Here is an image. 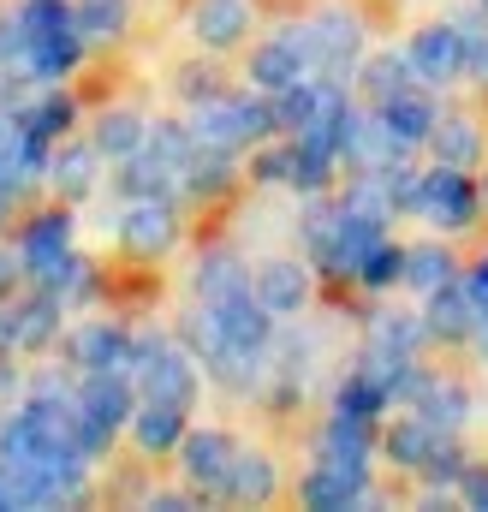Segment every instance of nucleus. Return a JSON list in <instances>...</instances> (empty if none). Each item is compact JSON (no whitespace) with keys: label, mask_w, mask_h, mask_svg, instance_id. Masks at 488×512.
I'll list each match as a JSON object with an SVG mask.
<instances>
[{"label":"nucleus","mask_w":488,"mask_h":512,"mask_svg":"<svg viewBox=\"0 0 488 512\" xmlns=\"http://www.w3.org/2000/svg\"><path fill=\"white\" fill-rule=\"evenodd\" d=\"M250 173H256L262 185H292V143H280V149H262Z\"/></svg>","instance_id":"c756f323"},{"label":"nucleus","mask_w":488,"mask_h":512,"mask_svg":"<svg viewBox=\"0 0 488 512\" xmlns=\"http://www.w3.org/2000/svg\"><path fill=\"white\" fill-rule=\"evenodd\" d=\"M42 167H48V137H36L18 114L12 120L0 114V185L6 191H24Z\"/></svg>","instance_id":"f8f14e48"},{"label":"nucleus","mask_w":488,"mask_h":512,"mask_svg":"<svg viewBox=\"0 0 488 512\" xmlns=\"http://www.w3.org/2000/svg\"><path fill=\"white\" fill-rule=\"evenodd\" d=\"M233 292H250V274L239 268V256L215 251L197 262V298L203 304H215V298H233Z\"/></svg>","instance_id":"412c9836"},{"label":"nucleus","mask_w":488,"mask_h":512,"mask_svg":"<svg viewBox=\"0 0 488 512\" xmlns=\"http://www.w3.org/2000/svg\"><path fill=\"white\" fill-rule=\"evenodd\" d=\"M143 143H149V126H143L137 114H125V108H120V114H102V126H96V149H102V155L131 161Z\"/></svg>","instance_id":"5701e85b"},{"label":"nucleus","mask_w":488,"mask_h":512,"mask_svg":"<svg viewBox=\"0 0 488 512\" xmlns=\"http://www.w3.org/2000/svg\"><path fill=\"white\" fill-rule=\"evenodd\" d=\"M6 203H12V191H6V185H0V215H6Z\"/></svg>","instance_id":"c9c22d12"},{"label":"nucleus","mask_w":488,"mask_h":512,"mask_svg":"<svg viewBox=\"0 0 488 512\" xmlns=\"http://www.w3.org/2000/svg\"><path fill=\"white\" fill-rule=\"evenodd\" d=\"M304 42H310V72L316 78H346L358 66V48H364V30L352 12H322L316 24H304Z\"/></svg>","instance_id":"39448f33"},{"label":"nucleus","mask_w":488,"mask_h":512,"mask_svg":"<svg viewBox=\"0 0 488 512\" xmlns=\"http://www.w3.org/2000/svg\"><path fill=\"white\" fill-rule=\"evenodd\" d=\"M375 114L393 126V137H405V143H429V131H435V102L423 96V90H393L387 102H375Z\"/></svg>","instance_id":"a211bd4d"},{"label":"nucleus","mask_w":488,"mask_h":512,"mask_svg":"<svg viewBox=\"0 0 488 512\" xmlns=\"http://www.w3.org/2000/svg\"><path fill=\"white\" fill-rule=\"evenodd\" d=\"M96 155H102V149H60V155L48 161L54 185H60L66 197H84V191H96Z\"/></svg>","instance_id":"b1692460"},{"label":"nucleus","mask_w":488,"mask_h":512,"mask_svg":"<svg viewBox=\"0 0 488 512\" xmlns=\"http://www.w3.org/2000/svg\"><path fill=\"white\" fill-rule=\"evenodd\" d=\"M405 137H393V126L381 120V114H346V143H340V155L352 161V167H364V173H387V167H399L405 161Z\"/></svg>","instance_id":"0eeeda50"},{"label":"nucleus","mask_w":488,"mask_h":512,"mask_svg":"<svg viewBox=\"0 0 488 512\" xmlns=\"http://www.w3.org/2000/svg\"><path fill=\"white\" fill-rule=\"evenodd\" d=\"M399 280L417 286V292H435V286L453 280V256L441 251V245H417V251H405V274Z\"/></svg>","instance_id":"393cba45"},{"label":"nucleus","mask_w":488,"mask_h":512,"mask_svg":"<svg viewBox=\"0 0 488 512\" xmlns=\"http://www.w3.org/2000/svg\"><path fill=\"white\" fill-rule=\"evenodd\" d=\"M233 459H239V447H233V435H221V429H197V435L179 441V465H185V477H191L197 489H209V495H227V471H233Z\"/></svg>","instance_id":"1a4fd4ad"},{"label":"nucleus","mask_w":488,"mask_h":512,"mask_svg":"<svg viewBox=\"0 0 488 512\" xmlns=\"http://www.w3.org/2000/svg\"><path fill=\"white\" fill-rule=\"evenodd\" d=\"M369 495V465H346V459H316L304 477V507L340 512Z\"/></svg>","instance_id":"9b49d317"},{"label":"nucleus","mask_w":488,"mask_h":512,"mask_svg":"<svg viewBox=\"0 0 488 512\" xmlns=\"http://www.w3.org/2000/svg\"><path fill=\"white\" fill-rule=\"evenodd\" d=\"M173 203L167 197H131L120 215V245L131 256H161L173 251Z\"/></svg>","instance_id":"6e6552de"},{"label":"nucleus","mask_w":488,"mask_h":512,"mask_svg":"<svg viewBox=\"0 0 488 512\" xmlns=\"http://www.w3.org/2000/svg\"><path fill=\"white\" fill-rule=\"evenodd\" d=\"M471 298H477V310H483V322H477V334H483V346H488V262L471 274Z\"/></svg>","instance_id":"2f4dec72"},{"label":"nucleus","mask_w":488,"mask_h":512,"mask_svg":"<svg viewBox=\"0 0 488 512\" xmlns=\"http://www.w3.org/2000/svg\"><path fill=\"white\" fill-rule=\"evenodd\" d=\"M298 78H316V72H310V42H304V30H286V36H274V42H262V48L250 54V84L268 90V96L292 90Z\"/></svg>","instance_id":"423d86ee"},{"label":"nucleus","mask_w":488,"mask_h":512,"mask_svg":"<svg viewBox=\"0 0 488 512\" xmlns=\"http://www.w3.org/2000/svg\"><path fill=\"white\" fill-rule=\"evenodd\" d=\"M399 274H405V251H393V245H381V251L358 268V280H364V286H387V280H399Z\"/></svg>","instance_id":"c85d7f7f"},{"label":"nucleus","mask_w":488,"mask_h":512,"mask_svg":"<svg viewBox=\"0 0 488 512\" xmlns=\"http://www.w3.org/2000/svg\"><path fill=\"white\" fill-rule=\"evenodd\" d=\"M191 30H197L203 48H227V42H239L244 30H250V0H197Z\"/></svg>","instance_id":"f3484780"},{"label":"nucleus","mask_w":488,"mask_h":512,"mask_svg":"<svg viewBox=\"0 0 488 512\" xmlns=\"http://www.w3.org/2000/svg\"><path fill=\"white\" fill-rule=\"evenodd\" d=\"M471 42H477V30H459V24H429V30H417L411 48H405L411 78L429 84V90L465 78V72H471Z\"/></svg>","instance_id":"20e7f679"},{"label":"nucleus","mask_w":488,"mask_h":512,"mask_svg":"<svg viewBox=\"0 0 488 512\" xmlns=\"http://www.w3.org/2000/svg\"><path fill=\"white\" fill-rule=\"evenodd\" d=\"M131 382L143 399H167V405H185L191 411V399H197V370H191V358L179 352V346H167V340H131Z\"/></svg>","instance_id":"f03ea898"},{"label":"nucleus","mask_w":488,"mask_h":512,"mask_svg":"<svg viewBox=\"0 0 488 512\" xmlns=\"http://www.w3.org/2000/svg\"><path fill=\"white\" fill-rule=\"evenodd\" d=\"M429 149H435V161H441V167H459V173H471V167L483 161V137H477L471 120H435Z\"/></svg>","instance_id":"aec40b11"},{"label":"nucleus","mask_w":488,"mask_h":512,"mask_svg":"<svg viewBox=\"0 0 488 512\" xmlns=\"http://www.w3.org/2000/svg\"><path fill=\"white\" fill-rule=\"evenodd\" d=\"M18 120L36 131V137H60V131L72 126V102H66V96H42V102H36V108H24Z\"/></svg>","instance_id":"cd10ccee"},{"label":"nucleus","mask_w":488,"mask_h":512,"mask_svg":"<svg viewBox=\"0 0 488 512\" xmlns=\"http://www.w3.org/2000/svg\"><path fill=\"white\" fill-rule=\"evenodd\" d=\"M453 489H459V501H465V507H483L488 512V471H459V483H453Z\"/></svg>","instance_id":"7c9ffc66"},{"label":"nucleus","mask_w":488,"mask_h":512,"mask_svg":"<svg viewBox=\"0 0 488 512\" xmlns=\"http://www.w3.org/2000/svg\"><path fill=\"white\" fill-rule=\"evenodd\" d=\"M66 352H72V364L90 376V370H131V340H125L120 328H108V322H84L72 340H66Z\"/></svg>","instance_id":"2eb2a0df"},{"label":"nucleus","mask_w":488,"mask_h":512,"mask_svg":"<svg viewBox=\"0 0 488 512\" xmlns=\"http://www.w3.org/2000/svg\"><path fill=\"white\" fill-rule=\"evenodd\" d=\"M0 346H12V310H0Z\"/></svg>","instance_id":"72a5a7b5"},{"label":"nucleus","mask_w":488,"mask_h":512,"mask_svg":"<svg viewBox=\"0 0 488 512\" xmlns=\"http://www.w3.org/2000/svg\"><path fill=\"white\" fill-rule=\"evenodd\" d=\"M250 292H256V304L268 316H298L310 304V268L304 262H262L256 280H250Z\"/></svg>","instance_id":"ddd939ff"},{"label":"nucleus","mask_w":488,"mask_h":512,"mask_svg":"<svg viewBox=\"0 0 488 512\" xmlns=\"http://www.w3.org/2000/svg\"><path fill=\"white\" fill-rule=\"evenodd\" d=\"M405 84H411V60H405V54H381V60L364 72V90L375 96V102H387V96L405 90Z\"/></svg>","instance_id":"bb28decb"},{"label":"nucleus","mask_w":488,"mask_h":512,"mask_svg":"<svg viewBox=\"0 0 488 512\" xmlns=\"http://www.w3.org/2000/svg\"><path fill=\"white\" fill-rule=\"evenodd\" d=\"M274 495V465L262 459V453H244L233 459V471H227V495L221 501H268Z\"/></svg>","instance_id":"4be33fe9"},{"label":"nucleus","mask_w":488,"mask_h":512,"mask_svg":"<svg viewBox=\"0 0 488 512\" xmlns=\"http://www.w3.org/2000/svg\"><path fill=\"white\" fill-rule=\"evenodd\" d=\"M18 256H24V274L48 286V280L72 262V221H66V215H42V221H30L24 239H18Z\"/></svg>","instance_id":"9d476101"},{"label":"nucleus","mask_w":488,"mask_h":512,"mask_svg":"<svg viewBox=\"0 0 488 512\" xmlns=\"http://www.w3.org/2000/svg\"><path fill=\"white\" fill-rule=\"evenodd\" d=\"M72 12H78L84 42H108V36H120L125 30V0H78Z\"/></svg>","instance_id":"a878e982"},{"label":"nucleus","mask_w":488,"mask_h":512,"mask_svg":"<svg viewBox=\"0 0 488 512\" xmlns=\"http://www.w3.org/2000/svg\"><path fill=\"white\" fill-rule=\"evenodd\" d=\"M131 435L143 453H173L185 441V405H167V399H149L143 411H131Z\"/></svg>","instance_id":"dca6fc26"},{"label":"nucleus","mask_w":488,"mask_h":512,"mask_svg":"<svg viewBox=\"0 0 488 512\" xmlns=\"http://www.w3.org/2000/svg\"><path fill=\"white\" fill-rule=\"evenodd\" d=\"M477 322H483V310L471 298V280H447L429 292V334L435 340H465V334H477Z\"/></svg>","instance_id":"4468645a"},{"label":"nucleus","mask_w":488,"mask_h":512,"mask_svg":"<svg viewBox=\"0 0 488 512\" xmlns=\"http://www.w3.org/2000/svg\"><path fill=\"white\" fill-rule=\"evenodd\" d=\"M191 131L215 149H244L274 131V102H244V96H203Z\"/></svg>","instance_id":"7ed1b4c3"},{"label":"nucleus","mask_w":488,"mask_h":512,"mask_svg":"<svg viewBox=\"0 0 488 512\" xmlns=\"http://www.w3.org/2000/svg\"><path fill=\"white\" fill-rule=\"evenodd\" d=\"M483 6H488V0H483Z\"/></svg>","instance_id":"4c0bfd02"},{"label":"nucleus","mask_w":488,"mask_h":512,"mask_svg":"<svg viewBox=\"0 0 488 512\" xmlns=\"http://www.w3.org/2000/svg\"><path fill=\"white\" fill-rule=\"evenodd\" d=\"M18 274H24V256H18V251H0V298L18 286Z\"/></svg>","instance_id":"473e14b6"},{"label":"nucleus","mask_w":488,"mask_h":512,"mask_svg":"<svg viewBox=\"0 0 488 512\" xmlns=\"http://www.w3.org/2000/svg\"><path fill=\"white\" fill-rule=\"evenodd\" d=\"M0 507H12V489H6V471H0Z\"/></svg>","instance_id":"f704fd0d"},{"label":"nucleus","mask_w":488,"mask_h":512,"mask_svg":"<svg viewBox=\"0 0 488 512\" xmlns=\"http://www.w3.org/2000/svg\"><path fill=\"white\" fill-rule=\"evenodd\" d=\"M483 197H488V185H483Z\"/></svg>","instance_id":"e433bc0d"},{"label":"nucleus","mask_w":488,"mask_h":512,"mask_svg":"<svg viewBox=\"0 0 488 512\" xmlns=\"http://www.w3.org/2000/svg\"><path fill=\"white\" fill-rule=\"evenodd\" d=\"M54 334H60V298H54V292H42V298H30V304L12 310V346H18V352H36V346H48Z\"/></svg>","instance_id":"6ab92c4d"},{"label":"nucleus","mask_w":488,"mask_h":512,"mask_svg":"<svg viewBox=\"0 0 488 512\" xmlns=\"http://www.w3.org/2000/svg\"><path fill=\"white\" fill-rule=\"evenodd\" d=\"M137 411V382L131 370H90L84 387H78V447L84 459L108 453V441L120 435Z\"/></svg>","instance_id":"f257e3e1"}]
</instances>
